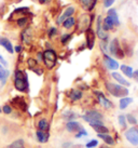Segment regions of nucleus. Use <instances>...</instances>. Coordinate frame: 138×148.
<instances>
[{
  "mask_svg": "<svg viewBox=\"0 0 138 148\" xmlns=\"http://www.w3.org/2000/svg\"><path fill=\"white\" fill-rule=\"evenodd\" d=\"M14 86L17 91L23 92V93L28 91V78H27V75L25 74L24 70H15V73H14Z\"/></svg>",
  "mask_w": 138,
  "mask_h": 148,
  "instance_id": "1",
  "label": "nucleus"
},
{
  "mask_svg": "<svg viewBox=\"0 0 138 148\" xmlns=\"http://www.w3.org/2000/svg\"><path fill=\"white\" fill-rule=\"evenodd\" d=\"M114 2H115V0H102V5L105 9H109L113 5Z\"/></svg>",
  "mask_w": 138,
  "mask_h": 148,
  "instance_id": "36",
  "label": "nucleus"
},
{
  "mask_svg": "<svg viewBox=\"0 0 138 148\" xmlns=\"http://www.w3.org/2000/svg\"><path fill=\"white\" fill-rule=\"evenodd\" d=\"M108 51L109 53L117 58H123L125 56V53H124V50L122 49L121 45H120V41H119L118 38H114L110 41L109 45H108Z\"/></svg>",
  "mask_w": 138,
  "mask_h": 148,
  "instance_id": "4",
  "label": "nucleus"
},
{
  "mask_svg": "<svg viewBox=\"0 0 138 148\" xmlns=\"http://www.w3.org/2000/svg\"><path fill=\"white\" fill-rule=\"evenodd\" d=\"M91 127H93L95 131L97 132L98 134H108L109 129L105 127L102 123H97V124H91Z\"/></svg>",
  "mask_w": 138,
  "mask_h": 148,
  "instance_id": "24",
  "label": "nucleus"
},
{
  "mask_svg": "<svg viewBox=\"0 0 138 148\" xmlns=\"http://www.w3.org/2000/svg\"><path fill=\"white\" fill-rule=\"evenodd\" d=\"M76 8L73 7V5H68L67 8L63 11V13L61 14H59L58 16H57V18H56V24L57 25H61V23L65 21V20H67L68 17H70V16H73V14L76 13Z\"/></svg>",
  "mask_w": 138,
  "mask_h": 148,
  "instance_id": "8",
  "label": "nucleus"
},
{
  "mask_svg": "<svg viewBox=\"0 0 138 148\" xmlns=\"http://www.w3.org/2000/svg\"><path fill=\"white\" fill-rule=\"evenodd\" d=\"M95 24H96V30H95L96 36L100 39V41H108L109 35H108V32H106L105 29L102 28V15H98V16L96 17Z\"/></svg>",
  "mask_w": 138,
  "mask_h": 148,
  "instance_id": "7",
  "label": "nucleus"
},
{
  "mask_svg": "<svg viewBox=\"0 0 138 148\" xmlns=\"http://www.w3.org/2000/svg\"><path fill=\"white\" fill-rule=\"evenodd\" d=\"M86 134H87V133H86L85 132V130H84V129H83V127H81V129H80V133H78L77 135V137H80V136H82V135H86Z\"/></svg>",
  "mask_w": 138,
  "mask_h": 148,
  "instance_id": "41",
  "label": "nucleus"
},
{
  "mask_svg": "<svg viewBox=\"0 0 138 148\" xmlns=\"http://www.w3.org/2000/svg\"><path fill=\"white\" fill-rule=\"evenodd\" d=\"M1 111H2V109H1V108H0V112H1Z\"/></svg>",
  "mask_w": 138,
  "mask_h": 148,
  "instance_id": "47",
  "label": "nucleus"
},
{
  "mask_svg": "<svg viewBox=\"0 0 138 148\" xmlns=\"http://www.w3.org/2000/svg\"><path fill=\"white\" fill-rule=\"evenodd\" d=\"M100 148H110V147H108V146H105V145H102V146Z\"/></svg>",
  "mask_w": 138,
  "mask_h": 148,
  "instance_id": "45",
  "label": "nucleus"
},
{
  "mask_svg": "<svg viewBox=\"0 0 138 148\" xmlns=\"http://www.w3.org/2000/svg\"><path fill=\"white\" fill-rule=\"evenodd\" d=\"M42 62L44 66L49 70L53 69L57 64V53L55 50L53 49H46L43 51V60Z\"/></svg>",
  "mask_w": 138,
  "mask_h": 148,
  "instance_id": "3",
  "label": "nucleus"
},
{
  "mask_svg": "<svg viewBox=\"0 0 138 148\" xmlns=\"http://www.w3.org/2000/svg\"><path fill=\"white\" fill-rule=\"evenodd\" d=\"M83 11L85 12H92L97 5L98 0H78Z\"/></svg>",
  "mask_w": 138,
  "mask_h": 148,
  "instance_id": "10",
  "label": "nucleus"
},
{
  "mask_svg": "<svg viewBox=\"0 0 138 148\" xmlns=\"http://www.w3.org/2000/svg\"><path fill=\"white\" fill-rule=\"evenodd\" d=\"M126 120H127V122L130 124H133V125L137 124V119H136L133 115H130V114H127V115H126Z\"/></svg>",
  "mask_w": 138,
  "mask_h": 148,
  "instance_id": "35",
  "label": "nucleus"
},
{
  "mask_svg": "<svg viewBox=\"0 0 138 148\" xmlns=\"http://www.w3.org/2000/svg\"><path fill=\"white\" fill-rule=\"evenodd\" d=\"M12 104L15 105L16 108H20V109H22L23 111H26V109H27V104H26L25 99H23L22 96H16L15 99H13Z\"/></svg>",
  "mask_w": 138,
  "mask_h": 148,
  "instance_id": "19",
  "label": "nucleus"
},
{
  "mask_svg": "<svg viewBox=\"0 0 138 148\" xmlns=\"http://www.w3.org/2000/svg\"><path fill=\"white\" fill-rule=\"evenodd\" d=\"M28 15H29V17L33 16V14L30 12V9H29V7H20V8L14 9V11L10 14V16H9L8 20L10 22L16 21L17 18H20V17L28 16Z\"/></svg>",
  "mask_w": 138,
  "mask_h": 148,
  "instance_id": "6",
  "label": "nucleus"
},
{
  "mask_svg": "<svg viewBox=\"0 0 138 148\" xmlns=\"http://www.w3.org/2000/svg\"><path fill=\"white\" fill-rule=\"evenodd\" d=\"M0 45L3 47L4 49L7 50V52H9L10 54L14 53V47H13L12 42L10 41L8 38L3 37V36H0Z\"/></svg>",
  "mask_w": 138,
  "mask_h": 148,
  "instance_id": "15",
  "label": "nucleus"
},
{
  "mask_svg": "<svg viewBox=\"0 0 138 148\" xmlns=\"http://www.w3.org/2000/svg\"><path fill=\"white\" fill-rule=\"evenodd\" d=\"M9 76H10L9 69L4 68V66H2L0 64V82H1L2 86L5 84V82H7V80H8V78H9Z\"/></svg>",
  "mask_w": 138,
  "mask_h": 148,
  "instance_id": "21",
  "label": "nucleus"
},
{
  "mask_svg": "<svg viewBox=\"0 0 138 148\" xmlns=\"http://www.w3.org/2000/svg\"><path fill=\"white\" fill-rule=\"evenodd\" d=\"M68 97L72 102H77V101H80V99L83 97V93H82L81 90L79 89H71V90L68 92Z\"/></svg>",
  "mask_w": 138,
  "mask_h": 148,
  "instance_id": "16",
  "label": "nucleus"
},
{
  "mask_svg": "<svg viewBox=\"0 0 138 148\" xmlns=\"http://www.w3.org/2000/svg\"><path fill=\"white\" fill-rule=\"evenodd\" d=\"M85 33V41H86V48L89 50H92L95 45V40H96V33L93 30L92 27L87 28L84 32Z\"/></svg>",
  "mask_w": 138,
  "mask_h": 148,
  "instance_id": "9",
  "label": "nucleus"
},
{
  "mask_svg": "<svg viewBox=\"0 0 138 148\" xmlns=\"http://www.w3.org/2000/svg\"><path fill=\"white\" fill-rule=\"evenodd\" d=\"M107 16L109 17L111 21L113 22V24L115 27H119L120 26V18H119V14L117 12V10L114 8H109L108 11H107Z\"/></svg>",
  "mask_w": 138,
  "mask_h": 148,
  "instance_id": "14",
  "label": "nucleus"
},
{
  "mask_svg": "<svg viewBox=\"0 0 138 148\" xmlns=\"http://www.w3.org/2000/svg\"><path fill=\"white\" fill-rule=\"evenodd\" d=\"M71 38H72V34H68V33L63 34L61 36V43L63 45H66L71 40Z\"/></svg>",
  "mask_w": 138,
  "mask_h": 148,
  "instance_id": "30",
  "label": "nucleus"
},
{
  "mask_svg": "<svg viewBox=\"0 0 138 148\" xmlns=\"http://www.w3.org/2000/svg\"><path fill=\"white\" fill-rule=\"evenodd\" d=\"M0 64L2 66H4V67H7L8 66V62L4 60V58L2 56V55H0Z\"/></svg>",
  "mask_w": 138,
  "mask_h": 148,
  "instance_id": "40",
  "label": "nucleus"
},
{
  "mask_svg": "<svg viewBox=\"0 0 138 148\" xmlns=\"http://www.w3.org/2000/svg\"><path fill=\"white\" fill-rule=\"evenodd\" d=\"M28 17L29 16H23V17H20V18H17L16 21H15V23H16V25L18 26V27H26L27 26V24H28Z\"/></svg>",
  "mask_w": 138,
  "mask_h": 148,
  "instance_id": "29",
  "label": "nucleus"
},
{
  "mask_svg": "<svg viewBox=\"0 0 138 148\" xmlns=\"http://www.w3.org/2000/svg\"><path fill=\"white\" fill-rule=\"evenodd\" d=\"M17 2H20V1H23V0H16Z\"/></svg>",
  "mask_w": 138,
  "mask_h": 148,
  "instance_id": "46",
  "label": "nucleus"
},
{
  "mask_svg": "<svg viewBox=\"0 0 138 148\" xmlns=\"http://www.w3.org/2000/svg\"><path fill=\"white\" fill-rule=\"evenodd\" d=\"M126 140L130 142V144L138 145V129L137 127H130L125 133Z\"/></svg>",
  "mask_w": 138,
  "mask_h": 148,
  "instance_id": "12",
  "label": "nucleus"
},
{
  "mask_svg": "<svg viewBox=\"0 0 138 148\" xmlns=\"http://www.w3.org/2000/svg\"><path fill=\"white\" fill-rule=\"evenodd\" d=\"M24 145H25V143L23 140H14L8 148H24Z\"/></svg>",
  "mask_w": 138,
  "mask_h": 148,
  "instance_id": "32",
  "label": "nucleus"
},
{
  "mask_svg": "<svg viewBox=\"0 0 138 148\" xmlns=\"http://www.w3.org/2000/svg\"><path fill=\"white\" fill-rule=\"evenodd\" d=\"M94 94L96 95V97H97L99 104H100L104 108H106V109H110V108H112V107H113V104L111 103L109 99L106 97L105 94H104L102 92H99V91H94Z\"/></svg>",
  "mask_w": 138,
  "mask_h": 148,
  "instance_id": "11",
  "label": "nucleus"
},
{
  "mask_svg": "<svg viewBox=\"0 0 138 148\" xmlns=\"http://www.w3.org/2000/svg\"><path fill=\"white\" fill-rule=\"evenodd\" d=\"M14 52L20 53V52H22V45H15V47H14Z\"/></svg>",
  "mask_w": 138,
  "mask_h": 148,
  "instance_id": "43",
  "label": "nucleus"
},
{
  "mask_svg": "<svg viewBox=\"0 0 138 148\" xmlns=\"http://www.w3.org/2000/svg\"><path fill=\"white\" fill-rule=\"evenodd\" d=\"M36 135H37L38 140H39L40 143H46V142L49 140V137H50V134L48 132L41 131V130H38V131L36 132Z\"/></svg>",
  "mask_w": 138,
  "mask_h": 148,
  "instance_id": "22",
  "label": "nucleus"
},
{
  "mask_svg": "<svg viewBox=\"0 0 138 148\" xmlns=\"http://www.w3.org/2000/svg\"><path fill=\"white\" fill-rule=\"evenodd\" d=\"M27 66H28V68L35 70L37 68V66H38V62H37L35 58H29L28 60H27Z\"/></svg>",
  "mask_w": 138,
  "mask_h": 148,
  "instance_id": "33",
  "label": "nucleus"
},
{
  "mask_svg": "<svg viewBox=\"0 0 138 148\" xmlns=\"http://www.w3.org/2000/svg\"><path fill=\"white\" fill-rule=\"evenodd\" d=\"M38 127H39V130H41V131H48L50 127V124L45 119H41L38 122Z\"/></svg>",
  "mask_w": 138,
  "mask_h": 148,
  "instance_id": "31",
  "label": "nucleus"
},
{
  "mask_svg": "<svg viewBox=\"0 0 138 148\" xmlns=\"http://www.w3.org/2000/svg\"><path fill=\"white\" fill-rule=\"evenodd\" d=\"M82 118L85 121H87L89 124H97L102 123L104 116L97 110H87L85 112V115L82 116Z\"/></svg>",
  "mask_w": 138,
  "mask_h": 148,
  "instance_id": "5",
  "label": "nucleus"
},
{
  "mask_svg": "<svg viewBox=\"0 0 138 148\" xmlns=\"http://www.w3.org/2000/svg\"><path fill=\"white\" fill-rule=\"evenodd\" d=\"M57 34H58V30H57V28L55 27V26H52V27H50L49 30H48V36H49V38H54L55 36H57Z\"/></svg>",
  "mask_w": 138,
  "mask_h": 148,
  "instance_id": "34",
  "label": "nucleus"
},
{
  "mask_svg": "<svg viewBox=\"0 0 138 148\" xmlns=\"http://www.w3.org/2000/svg\"><path fill=\"white\" fill-rule=\"evenodd\" d=\"M98 145V142L96 140H91L89 142V143H86V148H94V147H96Z\"/></svg>",
  "mask_w": 138,
  "mask_h": 148,
  "instance_id": "38",
  "label": "nucleus"
},
{
  "mask_svg": "<svg viewBox=\"0 0 138 148\" xmlns=\"http://www.w3.org/2000/svg\"><path fill=\"white\" fill-rule=\"evenodd\" d=\"M2 111H3L5 115H9V114L12 112V108H11L10 105H4V106L2 107Z\"/></svg>",
  "mask_w": 138,
  "mask_h": 148,
  "instance_id": "39",
  "label": "nucleus"
},
{
  "mask_svg": "<svg viewBox=\"0 0 138 148\" xmlns=\"http://www.w3.org/2000/svg\"><path fill=\"white\" fill-rule=\"evenodd\" d=\"M106 89L110 94L114 97H125L128 95V89L124 86H121L119 83H112V82H106Z\"/></svg>",
  "mask_w": 138,
  "mask_h": 148,
  "instance_id": "2",
  "label": "nucleus"
},
{
  "mask_svg": "<svg viewBox=\"0 0 138 148\" xmlns=\"http://www.w3.org/2000/svg\"><path fill=\"white\" fill-rule=\"evenodd\" d=\"M111 77H112L119 84H121V86H126V88L130 86V83L128 82L121 74H119V73H117V71H113V73L111 74Z\"/></svg>",
  "mask_w": 138,
  "mask_h": 148,
  "instance_id": "18",
  "label": "nucleus"
},
{
  "mask_svg": "<svg viewBox=\"0 0 138 148\" xmlns=\"http://www.w3.org/2000/svg\"><path fill=\"white\" fill-rule=\"evenodd\" d=\"M66 129L69 132H77L78 130L81 129V127H80V124L78 123L77 121H68L66 123Z\"/></svg>",
  "mask_w": 138,
  "mask_h": 148,
  "instance_id": "25",
  "label": "nucleus"
},
{
  "mask_svg": "<svg viewBox=\"0 0 138 148\" xmlns=\"http://www.w3.org/2000/svg\"><path fill=\"white\" fill-rule=\"evenodd\" d=\"M133 78H134L135 80H136V81L138 82V69L135 70L134 73H133Z\"/></svg>",
  "mask_w": 138,
  "mask_h": 148,
  "instance_id": "44",
  "label": "nucleus"
},
{
  "mask_svg": "<svg viewBox=\"0 0 138 148\" xmlns=\"http://www.w3.org/2000/svg\"><path fill=\"white\" fill-rule=\"evenodd\" d=\"M98 137L102 138V140H104V142H105L107 145H113L114 144V140L110 135H108V134H98Z\"/></svg>",
  "mask_w": 138,
  "mask_h": 148,
  "instance_id": "28",
  "label": "nucleus"
},
{
  "mask_svg": "<svg viewBox=\"0 0 138 148\" xmlns=\"http://www.w3.org/2000/svg\"><path fill=\"white\" fill-rule=\"evenodd\" d=\"M133 103V99L132 97H122L120 99V103H119V106H120V109H125L127 106H130V104Z\"/></svg>",
  "mask_w": 138,
  "mask_h": 148,
  "instance_id": "27",
  "label": "nucleus"
},
{
  "mask_svg": "<svg viewBox=\"0 0 138 148\" xmlns=\"http://www.w3.org/2000/svg\"><path fill=\"white\" fill-rule=\"evenodd\" d=\"M77 25V18L73 16H70L68 17L67 20L61 23V26H63V28L66 29V30H70V29H72L74 26Z\"/></svg>",
  "mask_w": 138,
  "mask_h": 148,
  "instance_id": "20",
  "label": "nucleus"
},
{
  "mask_svg": "<svg viewBox=\"0 0 138 148\" xmlns=\"http://www.w3.org/2000/svg\"><path fill=\"white\" fill-rule=\"evenodd\" d=\"M119 123L122 127H126V117L124 115H120L119 116Z\"/></svg>",
  "mask_w": 138,
  "mask_h": 148,
  "instance_id": "37",
  "label": "nucleus"
},
{
  "mask_svg": "<svg viewBox=\"0 0 138 148\" xmlns=\"http://www.w3.org/2000/svg\"><path fill=\"white\" fill-rule=\"evenodd\" d=\"M51 1H52V0H38V2L40 4H43V5L51 3Z\"/></svg>",
  "mask_w": 138,
  "mask_h": 148,
  "instance_id": "42",
  "label": "nucleus"
},
{
  "mask_svg": "<svg viewBox=\"0 0 138 148\" xmlns=\"http://www.w3.org/2000/svg\"><path fill=\"white\" fill-rule=\"evenodd\" d=\"M120 68H121V71L123 73V75H125L127 78H133V73H134V70H133V68H132L130 66L121 65Z\"/></svg>",
  "mask_w": 138,
  "mask_h": 148,
  "instance_id": "26",
  "label": "nucleus"
},
{
  "mask_svg": "<svg viewBox=\"0 0 138 148\" xmlns=\"http://www.w3.org/2000/svg\"><path fill=\"white\" fill-rule=\"evenodd\" d=\"M104 63H105L106 67L110 70H117L120 67L119 63L108 54H104Z\"/></svg>",
  "mask_w": 138,
  "mask_h": 148,
  "instance_id": "13",
  "label": "nucleus"
},
{
  "mask_svg": "<svg viewBox=\"0 0 138 148\" xmlns=\"http://www.w3.org/2000/svg\"><path fill=\"white\" fill-rule=\"evenodd\" d=\"M31 38H33V30H31L30 27L25 28L22 32V34H20V39H22L23 43H29L30 40H31Z\"/></svg>",
  "mask_w": 138,
  "mask_h": 148,
  "instance_id": "17",
  "label": "nucleus"
},
{
  "mask_svg": "<svg viewBox=\"0 0 138 148\" xmlns=\"http://www.w3.org/2000/svg\"><path fill=\"white\" fill-rule=\"evenodd\" d=\"M114 27H115V26H114L113 22L106 15L105 18H102V28L105 29L106 32H110V30L114 29Z\"/></svg>",
  "mask_w": 138,
  "mask_h": 148,
  "instance_id": "23",
  "label": "nucleus"
}]
</instances>
